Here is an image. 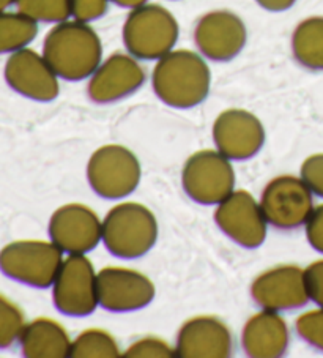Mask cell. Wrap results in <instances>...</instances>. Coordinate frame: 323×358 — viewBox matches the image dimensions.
Masks as SVG:
<instances>
[{
    "mask_svg": "<svg viewBox=\"0 0 323 358\" xmlns=\"http://www.w3.org/2000/svg\"><path fill=\"white\" fill-rule=\"evenodd\" d=\"M152 87L167 106L194 108L210 94V66L202 54L189 49H172L157 60L152 73Z\"/></svg>",
    "mask_w": 323,
    "mask_h": 358,
    "instance_id": "1",
    "label": "cell"
},
{
    "mask_svg": "<svg viewBox=\"0 0 323 358\" xmlns=\"http://www.w3.org/2000/svg\"><path fill=\"white\" fill-rule=\"evenodd\" d=\"M43 55L59 78L82 81L103 62V43L89 22L66 20L46 34Z\"/></svg>",
    "mask_w": 323,
    "mask_h": 358,
    "instance_id": "2",
    "label": "cell"
},
{
    "mask_svg": "<svg viewBox=\"0 0 323 358\" xmlns=\"http://www.w3.org/2000/svg\"><path fill=\"white\" fill-rule=\"evenodd\" d=\"M158 240V221L148 207L138 202L117 203L103 220V243L110 255L138 259Z\"/></svg>",
    "mask_w": 323,
    "mask_h": 358,
    "instance_id": "3",
    "label": "cell"
},
{
    "mask_svg": "<svg viewBox=\"0 0 323 358\" xmlns=\"http://www.w3.org/2000/svg\"><path fill=\"white\" fill-rule=\"evenodd\" d=\"M180 26L169 10L144 3L129 11L123 24V45L139 60H158L175 48Z\"/></svg>",
    "mask_w": 323,
    "mask_h": 358,
    "instance_id": "4",
    "label": "cell"
},
{
    "mask_svg": "<svg viewBox=\"0 0 323 358\" xmlns=\"http://www.w3.org/2000/svg\"><path fill=\"white\" fill-rule=\"evenodd\" d=\"M142 176L141 162L125 145H103L87 163V180L103 199H123L134 193Z\"/></svg>",
    "mask_w": 323,
    "mask_h": 358,
    "instance_id": "5",
    "label": "cell"
},
{
    "mask_svg": "<svg viewBox=\"0 0 323 358\" xmlns=\"http://www.w3.org/2000/svg\"><path fill=\"white\" fill-rule=\"evenodd\" d=\"M62 262L64 251L52 240H20L0 251V270L32 287L52 286Z\"/></svg>",
    "mask_w": 323,
    "mask_h": 358,
    "instance_id": "6",
    "label": "cell"
},
{
    "mask_svg": "<svg viewBox=\"0 0 323 358\" xmlns=\"http://www.w3.org/2000/svg\"><path fill=\"white\" fill-rule=\"evenodd\" d=\"M182 185L194 202L202 206L220 203L235 188L234 166L220 150L196 152L183 166Z\"/></svg>",
    "mask_w": 323,
    "mask_h": 358,
    "instance_id": "7",
    "label": "cell"
},
{
    "mask_svg": "<svg viewBox=\"0 0 323 358\" xmlns=\"http://www.w3.org/2000/svg\"><path fill=\"white\" fill-rule=\"evenodd\" d=\"M55 308L66 316L84 317L96 310L98 273L85 255H70L52 282Z\"/></svg>",
    "mask_w": 323,
    "mask_h": 358,
    "instance_id": "8",
    "label": "cell"
},
{
    "mask_svg": "<svg viewBox=\"0 0 323 358\" xmlns=\"http://www.w3.org/2000/svg\"><path fill=\"white\" fill-rule=\"evenodd\" d=\"M313 194L301 177L284 174L266 183L260 206L268 224L276 229L292 231L306 224L314 210Z\"/></svg>",
    "mask_w": 323,
    "mask_h": 358,
    "instance_id": "9",
    "label": "cell"
},
{
    "mask_svg": "<svg viewBox=\"0 0 323 358\" xmlns=\"http://www.w3.org/2000/svg\"><path fill=\"white\" fill-rule=\"evenodd\" d=\"M215 221L229 238L246 250L259 248L265 242L268 221L260 202L245 189H234L218 203Z\"/></svg>",
    "mask_w": 323,
    "mask_h": 358,
    "instance_id": "10",
    "label": "cell"
},
{
    "mask_svg": "<svg viewBox=\"0 0 323 358\" xmlns=\"http://www.w3.org/2000/svg\"><path fill=\"white\" fill-rule=\"evenodd\" d=\"M157 287L147 275L128 267L98 271V303L110 313H133L148 306Z\"/></svg>",
    "mask_w": 323,
    "mask_h": 358,
    "instance_id": "11",
    "label": "cell"
},
{
    "mask_svg": "<svg viewBox=\"0 0 323 358\" xmlns=\"http://www.w3.org/2000/svg\"><path fill=\"white\" fill-rule=\"evenodd\" d=\"M247 29L234 11L213 10L205 13L194 27V43L203 57L213 62H229L243 51Z\"/></svg>",
    "mask_w": 323,
    "mask_h": 358,
    "instance_id": "12",
    "label": "cell"
},
{
    "mask_svg": "<svg viewBox=\"0 0 323 358\" xmlns=\"http://www.w3.org/2000/svg\"><path fill=\"white\" fill-rule=\"evenodd\" d=\"M49 237L68 255H87L103 240V221L84 203H66L49 220Z\"/></svg>",
    "mask_w": 323,
    "mask_h": 358,
    "instance_id": "13",
    "label": "cell"
},
{
    "mask_svg": "<svg viewBox=\"0 0 323 358\" xmlns=\"http://www.w3.org/2000/svg\"><path fill=\"white\" fill-rule=\"evenodd\" d=\"M251 297L262 310H298L309 301L304 270L294 264H281L262 271L251 282Z\"/></svg>",
    "mask_w": 323,
    "mask_h": 358,
    "instance_id": "14",
    "label": "cell"
},
{
    "mask_svg": "<svg viewBox=\"0 0 323 358\" xmlns=\"http://www.w3.org/2000/svg\"><path fill=\"white\" fill-rule=\"evenodd\" d=\"M213 141L231 162H246L265 144L264 123L246 109H226L213 123Z\"/></svg>",
    "mask_w": 323,
    "mask_h": 358,
    "instance_id": "15",
    "label": "cell"
},
{
    "mask_svg": "<svg viewBox=\"0 0 323 358\" xmlns=\"http://www.w3.org/2000/svg\"><path fill=\"white\" fill-rule=\"evenodd\" d=\"M145 83V70L129 52H115L103 60L87 84L92 101L108 104L133 95Z\"/></svg>",
    "mask_w": 323,
    "mask_h": 358,
    "instance_id": "16",
    "label": "cell"
},
{
    "mask_svg": "<svg viewBox=\"0 0 323 358\" xmlns=\"http://www.w3.org/2000/svg\"><path fill=\"white\" fill-rule=\"evenodd\" d=\"M5 79L17 94L35 101H52L60 94L59 76L45 55L24 48L10 55Z\"/></svg>",
    "mask_w": 323,
    "mask_h": 358,
    "instance_id": "17",
    "label": "cell"
},
{
    "mask_svg": "<svg viewBox=\"0 0 323 358\" xmlns=\"http://www.w3.org/2000/svg\"><path fill=\"white\" fill-rule=\"evenodd\" d=\"M234 336L226 322L216 316H196L180 327L175 354L182 358H227L232 355Z\"/></svg>",
    "mask_w": 323,
    "mask_h": 358,
    "instance_id": "18",
    "label": "cell"
},
{
    "mask_svg": "<svg viewBox=\"0 0 323 358\" xmlns=\"http://www.w3.org/2000/svg\"><path fill=\"white\" fill-rule=\"evenodd\" d=\"M290 330L278 311L262 310L246 320L241 348L252 358H278L289 349Z\"/></svg>",
    "mask_w": 323,
    "mask_h": 358,
    "instance_id": "19",
    "label": "cell"
},
{
    "mask_svg": "<svg viewBox=\"0 0 323 358\" xmlns=\"http://www.w3.org/2000/svg\"><path fill=\"white\" fill-rule=\"evenodd\" d=\"M22 355L29 358L70 357L71 338L64 325L49 317L26 324L20 338Z\"/></svg>",
    "mask_w": 323,
    "mask_h": 358,
    "instance_id": "20",
    "label": "cell"
},
{
    "mask_svg": "<svg viewBox=\"0 0 323 358\" xmlns=\"http://www.w3.org/2000/svg\"><path fill=\"white\" fill-rule=\"evenodd\" d=\"M292 52L308 70H323V16L303 20L292 34Z\"/></svg>",
    "mask_w": 323,
    "mask_h": 358,
    "instance_id": "21",
    "label": "cell"
},
{
    "mask_svg": "<svg viewBox=\"0 0 323 358\" xmlns=\"http://www.w3.org/2000/svg\"><path fill=\"white\" fill-rule=\"evenodd\" d=\"M38 34V22L21 11H0V54L27 48Z\"/></svg>",
    "mask_w": 323,
    "mask_h": 358,
    "instance_id": "22",
    "label": "cell"
},
{
    "mask_svg": "<svg viewBox=\"0 0 323 358\" xmlns=\"http://www.w3.org/2000/svg\"><path fill=\"white\" fill-rule=\"evenodd\" d=\"M120 355L117 339L101 329L84 330L71 343L70 357L73 358H115Z\"/></svg>",
    "mask_w": 323,
    "mask_h": 358,
    "instance_id": "23",
    "label": "cell"
},
{
    "mask_svg": "<svg viewBox=\"0 0 323 358\" xmlns=\"http://www.w3.org/2000/svg\"><path fill=\"white\" fill-rule=\"evenodd\" d=\"M16 7L36 22L59 24L71 16V0H16Z\"/></svg>",
    "mask_w": 323,
    "mask_h": 358,
    "instance_id": "24",
    "label": "cell"
},
{
    "mask_svg": "<svg viewBox=\"0 0 323 358\" xmlns=\"http://www.w3.org/2000/svg\"><path fill=\"white\" fill-rule=\"evenodd\" d=\"M26 327V319L21 308L0 294V348H10L20 341Z\"/></svg>",
    "mask_w": 323,
    "mask_h": 358,
    "instance_id": "25",
    "label": "cell"
},
{
    "mask_svg": "<svg viewBox=\"0 0 323 358\" xmlns=\"http://www.w3.org/2000/svg\"><path fill=\"white\" fill-rule=\"evenodd\" d=\"M295 329L303 341L323 352V308L303 313L296 319Z\"/></svg>",
    "mask_w": 323,
    "mask_h": 358,
    "instance_id": "26",
    "label": "cell"
},
{
    "mask_svg": "<svg viewBox=\"0 0 323 358\" xmlns=\"http://www.w3.org/2000/svg\"><path fill=\"white\" fill-rule=\"evenodd\" d=\"M127 358H171L177 357L175 349H172L164 339L158 336H145L134 341L123 352Z\"/></svg>",
    "mask_w": 323,
    "mask_h": 358,
    "instance_id": "27",
    "label": "cell"
},
{
    "mask_svg": "<svg viewBox=\"0 0 323 358\" xmlns=\"http://www.w3.org/2000/svg\"><path fill=\"white\" fill-rule=\"evenodd\" d=\"M301 178L314 194L323 197V153H315L304 159Z\"/></svg>",
    "mask_w": 323,
    "mask_h": 358,
    "instance_id": "28",
    "label": "cell"
},
{
    "mask_svg": "<svg viewBox=\"0 0 323 358\" xmlns=\"http://www.w3.org/2000/svg\"><path fill=\"white\" fill-rule=\"evenodd\" d=\"M110 0H71V16L80 22H92L106 15Z\"/></svg>",
    "mask_w": 323,
    "mask_h": 358,
    "instance_id": "29",
    "label": "cell"
},
{
    "mask_svg": "<svg viewBox=\"0 0 323 358\" xmlns=\"http://www.w3.org/2000/svg\"><path fill=\"white\" fill-rule=\"evenodd\" d=\"M304 281H306L309 300L323 308V259L304 268Z\"/></svg>",
    "mask_w": 323,
    "mask_h": 358,
    "instance_id": "30",
    "label": "cell"
},
{
    "mask_svg": "<svg viewBox=\"0 0 323 358\" xmlns=\"http://www.w3.org/2000/svg\"><path fill=\"white\" fill-rule=\"evenodd\" d=\"M304 227H306V238L309 245L323 255V203L319 207H314Z\"/></svg>",
    "mask_w": 323,
    "mask_h": 358,
    "instance_id": "31",
    "label": "cell"
},
{
    "mask_svg": "<svg viewBox=\"0 0 323 358\" xmlns=\"http://www.w3.org/2000/svg\"><path fill=\"white\" fill-rule=\"evenodd\" d=\"M256 2L266 11H273V13H281L292 8L296 0H256Z\"/></svg>",
    "mask_w": 323,
    "mask_h": 358,
    "instance_id": "32",
    "label": "cell"
},
{
    "mask_svg": "<svg viewBox=\"0 0 323 358\" xmlns=\"http://www.w3.org/2000/svg\"><path fill=\"white\" fill-rule=\"evenodd\" d=\"M110 2H114L115 5H119V7L133 10L136 7H141V5L147 3L148 0H110Z\"/></svg>",
    "mask_w": 323,
    "mask_h": 358,
    "instance_id": "33",
    "label": "cell"
},
{
    "mask_svg": "<svg viewBox=\"0 0 323 358\" xmlns=\"http://www.w3.org/2000/svg\"><path fill=\"white\" fill-rule=\"evenodd\" d=\"M13 3H16V0H0V11H5Z\"/></svg>",
    "mask_w": 323,
    "mask_h": 358,
    "instance_id": "34",
    "label": "cell"
}]
</instances>
